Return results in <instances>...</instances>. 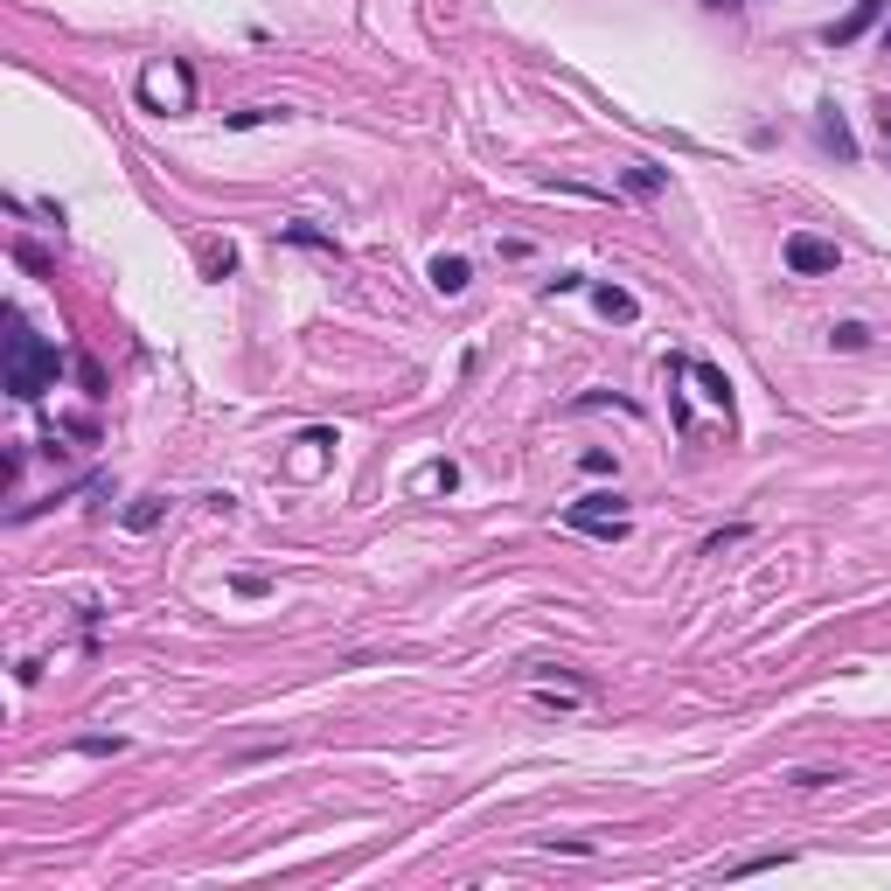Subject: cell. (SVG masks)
<instances>
[{
  "label": "cell",
  "instance_id": "18",
  "mask_svg": "<svg viewBox=\"0 0 891 891\" xmlns=\"http://www.w3.org/2000/svg\"><path fill=\"white\" fill-rule=\"evenodd\" d=\"M265 119H272V105H244V112H231L237 132H244V126H265Z\"/></svg>",
  "mask_w": 891,
  "mask_h": 891
},
{
  "label": "cell",
  "instance_id": "3",
  "mask_svg": "<svg viewBox=\"0 0 891 891\" xmlns=\"http://www.w3.org/2000/svg\"><path fill=\"white\" fill-rule=\"evenodd\" d=\"M140 98L154 105V112H188V98H196V78H188L181 63H154L140 78Z\"/></svg>",
  "mask_w": 891,
  "mask_h": 891
},
{
  "label": "cell",
  "instance_id": "15",
  "mask_svg": "<svg viewBox=\"0 0 891 891\" xmlns=\"http://www.w3.org/2000/svg\"><path fill=\"white\" fill-rule=\"evenodd\" d=\"M286 244H314V251H335V237H320V231H307V223H286V231H279Z\"/></svg>",
  "mask_w": 891,
  "mask_h": 891
},
{
  "label": "cell",
  "instance_id": "20",
  "mask_svg": "<svg viewBox=\"0 0 891 891\" xmlns=\"http://www.w3.org/2000/svg\"><path fill=\"white\" fill-rule=\"evenodd\" d=\"M704 8H738V0H704Z\"/></svg>",
  "mask_w": 891,
  "mask_h": 891
},
{
  "label": "cell",
  "instance_id": "19",
  "mask_svg": "<svg viewBox=\"0 0 891 891\" xmlns=\"http://www.w3.org/2000/svg\"><path fill=\"white\" fill-rule=\"evenodd\" d=\"M878 132H884V146H891V112H878Z\"/></svg>",
  "mask_w": 891,
  "mask_h": 891
},
{
  "label": "cell",
  "instance_id": "10",
  "mask_svg": "<svg viewBox=\"0 0 891 891\" xmlns=\"http://www.w3.org/2000/svg\"><path fill=\"white\" fill-rule=\"evenodd\" d=\"M787 781L801 787V794H822V787H836L843 773H829V766H801V773H787Z\"/></svg>",
  "mask_w": 891,
  "mask_h": 891
},
{
  "label": "cell",
  "instance_id": "14",
  "mask_svg": "<svg viewBox=\"0 0 891 891\" xmlns=\"http://www.w3.org/2000/svg\"><path fill=\"white\" fill-rule=\"evenodd\" d=\"M690 370H696V384H704V390L717 397V405H731V384H725V376H717L711 363H690Z\"/></svg>",
  "mask_w": 891,
  "mask_h": 891
},
{
  "label": "cell",
  "instance_id": "2",
  "mask_svg": "<svg viewBox=\"0 0 891 891\" xmlns=\"http://www.w3.org/2000/svg\"><path fill=\"white\" fill-rule=\"evenodd\" d=\"M564 523L593 529V537H606V543H620V537H628V495H585V502L564 508Z\"/></svg>",
  "mask_w": 891,
  "mask_h": 891
},
{
  "label": "cell",
  "instance_id": "6",
  "mask_svg": "<svg viewBox=\"0 0 891 891\" xmlns=\"http://www.w3.org/2000/svg\"><path fill=\"white\" fill-rule=\"evenodd\" d=\"M467 286H473V265H467V258H446V251H439V258H432V293H446V300H460Z\"/></svg>",
  "mask_w": 891,
  "mask_h": 891
},
{
  "label": "cell",
  "instance_id": "1",
  "mask_svg": "<svg viewBox=\"0 0 891 891\" xmlns=\"http://www.w3.org/2000/svg\"><path fill=\"white\" fill-rule=\"evenodd\" d=\"M56 370H63V363H56V349L14 320V335H8V390L22 397V405H35L43 390H56Z\"/></svg>",
  "mask_w": 891,
  "mask_h": 891
},
{
  "label": "cell",
  "instance_id": "12",
  "mask_svg": "<svg viewBox=\"0 0 891 891\" xmlns=\"http://www.w3.org/2000/svg\"><path fill=\"white\" fill-rule=\"evenodd\" d=\"M746 537H752V529H746V523H731V529H717V537H704V558H725V551H731V543H746Z\"/></svg>",
  "mask_w": 891,
  "mask_h": 891
},
{
  "label": "cell",
  "instance_id": "9",
  "mask_svg": "<svg viewBox=\"0 0 891 891\" xmlns=\"http://www.w3.org/2000/svg\"><path fill=\"white\" fill-rule=\"evenodd\" d=\"M411 488H419V495H432V488H446V495H453V488H460V467H453V460H439V467H425V473H419Z\"/></svg>",
  "mask_w": 891,
  "mask_h": 891
},
{
  "label": "cell",
  "instance_id": "16",
  "mask_svg": "<svg viewBox=\"0 0 891 891\" xmlns=\"http://www.w3.org/2000/svg\"><path fill=\"white\" fill-rule=\"evenodd\" d=\"M78 752H84V760H105V752H126V738L119 731H112V738H78Z\"/></svg>",
  "mask_w": 891,
  "mask_h": 891
},
{
  "label": "cell",
  "instance_id": "4",
  "mask_svg": "<svg viewBox=\"0 0 891 891\" xmlns=\"http://www.w3.org/2000/svg\"><path fill=\"white\" fill-rule=\"evenodd\" d=\"M787 272H794V279H822V272H836V244H829V237H808V231H794V237H787Z\"/></svg>",
  "mask_w": 891,
  "mask_h": 891
},
{
  "label": "cell",
  "instance_id": "13",
  "mask_svg": "<svg viewBox=\"0 0 891 891\" xmlns=\"http://www.w3.org/2000/svg\"><path fill=\"white\" fill-rule=\"evenodd\" d=\"M829 341H836V349H864L870 328H864V320H836V328H829Z\"/></svg>",
  "mask_w": 891,
  "mask_h": 891
},
{
  "label": "cell",
  "instance_id": "5",
  "mask_svg": "<svg viewBox=\"0 0 891 891\" xmlns=\"http://www.w3.org/2000/svg\"><path fill=\"white\" fill-rule=\"evenodd\" d=\"M878 14H891V0H857V8H849L843 22H829V49H849L870 22H878Z\"/></svg>",
  "mask_w": 891,
  "mask_h": 891
},
{
  "label": "cell",
  "instance_id": "17",
  "mask_svg": "<svg viewBox=\"0 0 891 891\" xmlns=\"http://www.w3.org/2000/svg\"><path fill=\"white\" fill-rule=\"evenodd\" d=\"M628 188H634V196H655V188H661V167H628Z\"/></svg>",
  "mask_w": 891,
  "mask_h": 891
},
{
  "label": "cell",
  "instance_id": "11",
  "mask_svg": "<svg viewBox=\"0 0 891 891\" xmlns=\"http://www.w3.org/2000/svg\"><path fill=\"white\" fill-rule=\"evenodd\" d=\"M154 523H161V495H140L126 508V529H154Z\"/></svg>",
  "mask_w": 891,
  "mask_h": 891
},
{
  "label": "cell",
  "instance_id": "7",
  "mask_svg": "<svg viewBox=\"0 0 891 891\" xmlns=\"http://www.w3.org/2000/svg\"><path fill=\"white\" fill-rule=\"evenodd\" d=\"M814 132H822V146L836 161H857V140H849V126H843V112L836 105H822V119H814Z\"/></svg>",
  "mask_w": 891,
  "mask_h": 891
},
{
  "label": "cell",
  "instance_id": "8",
  "mask_svg": "<svg viewBox=\"0 0 891 891\" xmlns=\"http://www.w3.org/2000/svg\"><path fill=\"white\" fill-rule=\"evenodd\" d=\"M593 300H599V314H606V320H634V314H641V300H634L628 286H599Z\"/></svg>",
  "mask_w": 891,
  "mask_h": 891
}]
</instances>
